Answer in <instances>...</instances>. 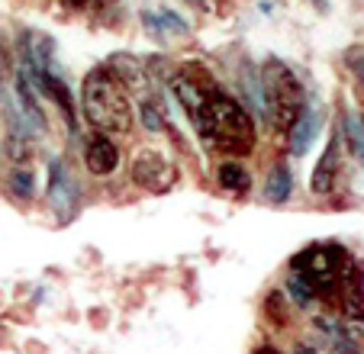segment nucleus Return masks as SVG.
Instances as JSON below:
<instances>
[{"mask_svg":"<svg viewBox=\"0 0 364 354\" xmlns=\"http://www.w3.org/2000/svg\"><path fill=\"white\" fill-rule=\"evenodd\" d=\"M193 132L200 136V145L213 155L226 158H248L258 145V126L252 113L242 107V100L213 90L203 100V107L191 116Z\"/></svg>","mask_w":364,"mask_h":354,"instance_id":"1","label":"nucleus"},{"mask_svg":"<svg viewBox=\"0 0 364 354\" xmlns=\"http://www.w3.org/2000/svg\"><path fill=\"white\" fill-rule=\"evenodd\" d=\"M81 109H84V119L94 126V132L110 139L129 136L132 123H136L129 90H126L123 77L113 68H94L84 75Z\"/></svg>","mask_w":364,"mask_h":354,"instance_id":"2","label":"nucleus"},{"mask_svg":"<svg viewBox=\"0 0 364 354\" xmlns=\"http://www.w3.org/2000/svg\"><path fill=\"white\" fill-rule=\"evenodd\" d=\"M262 84H264V119H268L277 132L287 136L290 126L296 123V116L306 107L303 84L296 81L294 71L277 62L268 65V71L262 75Z\"/></svg>","mask_w":364,"mask_h":354,"instance_id":"3","label":"nucleus"},{"mask_svg":"<svg viewBox=\"0 0 364 354\" xmlns=\"http://www.w3.org/2000/svg\"><path fill=\"white\" fill-rule=\"evenodd\" d=\"M129 181L136 187H142L145 193H171L181 181V171L174 164L171 155H165L161 149H151V145H139L129 155Z\"/></svg>","mask_w":364,"mask_h":354,"instance_id":"4","label":"nucleus"},{"mask_svg":"<svg viewBox=\"0 0 364 354\" xmlns=\"http://www.w3.org/2000/svg\"><path fill=\"white\" fill-rule=\"evenodd\" d=\"M338 174H342V136L332 132L329 142H326V151L319 155L316 168L309 174V191L316 197H329L338 187Z\"/></svg>","mask_w":364,"mask_h":354,"instance_id":"5","label":"nucleus"},{"mask_svg":"<svg viewBox=\"0 0 364 354\" xmlns=\"http://www.w3.org/2000/svg\"><path fill=\"white\" fill-rule=\"evenodd\" d=\"M119 145L117 139L110 136H90L87 142H84V168L90 171L94 177H110L113 171L119 168Z\"/></svg>","mask_w":364,"mask_h":354,"instance_id":"6","label":"nucleus"},{"mask_svg":"<svg viewBox=\"0 0 364 354\" xmlns=\"http://www.w3.org/2000/svg\"><path fill=\"white\" fill-rule=\"evenodd\" d=\"M319 123H323V116H319V109L303 107V113L296 116V123L290 126V132H287L290 155H296V158L306 155L309 145L316 142V136H319Z\"/></svg>","mask_w":364,"mask_h":354,"instance_id":"7","label":"nucleus"},{"mask_svg":"<svg viewBox=\"0 0 364 354\" xmlns=\"http://www.w3.org/2000/svg\"><path fill=\"white\" fill-rule=\"evenodd\" d=\"M216 187L229 197H248L252 191V171L242 164V158H226L216 164Z\"/></svg>","mask_w":364,"mask_h":354,"instance_id":"8","label":"nucleus"},{"mask_svg":"<svg viewBox=\"0 0 364 354\" xmlns=\"http://www.w3.org/2000/svg\"><path fill=\"white\" fill-rule=\"evenodd\" d=\"M264 200L271 206H284L290 197H294V171H290L287 161H274L268 168V177H264V187H262Z\"/></svg>","mask_w":364,"mask_h":354,"instance_id":"9","label":"nucleus"},{"mask_svg":"<svg viewBox=\"0 0 364 354\" xmlns=\"http://www.w3.org/2000/svg\"><path fill=\"white\" fill-rule=\"evenodd\" d=\"M0 151H4V158H7L14 168H26V164H33V136L23 129H7L4 132V139H0Z\"/></svg>","mask_w":364,"mask_h":354,"instance_id":"10","label":"nucleus"},{"mask_svg":"<svg viewBox=\"0 0 364 354\" xmlns=\"http://www.w3.org/2000/svg\"><path fill=\"white\" fill-rule=\"evenodd\" d=\"M48 200H52V210L75 203V181H71V174L65 171V164L58 158L48 164Z\"/></svg>","mask_w":364,"mask_h":354,"instance_id":"11","label":"nucleus"},{"mask_svg":"<svg viewBox=\"0 0 364 354\" xmlns=\"http://www.w3.org/2000/svg\"><path fill=\"white\" fill-rule=\"evenodd\" d=\"M139 119H142V126L149 132H168V126H171L159 97H142L139 100Z\"/></svg>","mask_w":364,"mask_h":354,"instance_id":"12","label":"nucleus"},{"mask_svg":"<svg viewBox=\"0 0 364 354\" xmlns=\"http://www.w3.org/2000/svg\"><path fill=\"white\" fill-rule=\"evenodd\" d=\"M7 193L20 203H29L36 197V174L33 168H14L7 174Z\"/></svg>","mask_w":364,"mask_h":354,"instance_id":"13","label":"nucleus"},{"mask_svg":"<svg viewBox=\"0 0 364 354\" xmlns=\"http://www.w3.org/2000/svg\"><path fill=\"white\" fill-rule=\"evenodd\" d=\"M294 354H319V351H316L313 345H306V341H296V345H294Z\"/></svg>","mask_w":364,"mask_h":354,"instance_id":"14","label":"nucleus"},{"mask_svg":"<svg viewBox=\"0 0 364 354\" xmlns=\"http://www.w3.org/2000/svg\"><path fill=\"white\" fill-rule=\"evenodd\" d=\"M68 4H77V7H81V4H84V0H68Z\"/></svg>","mask_w":364,"mask_h":354,"instance_id":"15","label":"nucleus"},{"mask_svg":"<svg viewBox=\"0 0 364 354\" xmlns=\"http://www.w3.org/2000/svg\"><path fill=\"white\" fill-rule=\"evenodd\" d=\"M361 81H364V65H361Z\"/></svg>","mask_w":364,"mask_h":354,"instance_id":"16","label":"nucleus"}]
</instances>
